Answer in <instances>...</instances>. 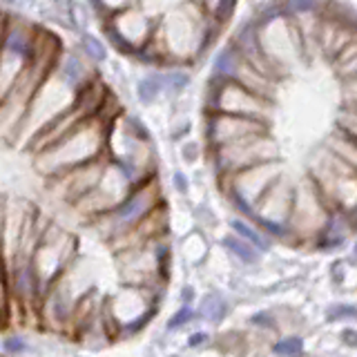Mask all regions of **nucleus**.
<instances>
[{
    "instance_id": "nucleus-1",
    "label": "nucleus",
    "mask_w": 357,
    "mask_h": 357,
    "mask_svg": "<svg viewBox=\"0 0 357 357\" xmlns=\"http://www.w3.org/2000/svg\"><path fill=\"white\" fill-rule=\"evenodd\" d=\"M107 119L92 116L83 121L74 132L67 134L52 148L43 150L33 159V167L45 176V181L54 176H61L74 167L83 165L87 161H94L98 156L107 154Z\"/></svg>"
},
{
    "instance_id": "nucleus-2",
    "label": "nucleus",
    "mask_w": 357,
    "mask_h": 357,
    "mask_svg": "<svg viewBox=\"0 0 357 357\" xmlns=\"http://www.w3.org/2000/svg\"><path fill=\"white\" fill-rule=\"evenodd\" d=\"M306 174L317 185L331 210L346 212L357 226V170L321 143L308 156Z\"/></svg>"
},
{
    "instance_id": "nucleus-3",
    "label": "nucleus",
    "mask_w": 357,
    "mask_h": 357,
    "mask_svg": "<svg viewBox=\"0 0 357 357\" xmlns=\"http://www.w3.org/2000/svg\"><path fill=\"white\" fill-rule=\"evenodd\" d=\"M163 204H165V199L161 192V178L159 174H154L134 185L128 192V197L123 199L116 208H112L105 215H100L98 219L89 223V226L96 228L103 239L114 241L137 228L145 217L152 215V212Z\"/></svg>"
},
{
    "instance_id": "nucleus-4",
    "label": "nucleus",
    "mask_w": 357,
    "mask_h": 357,
    "mask_svg": "<svg viewBox=\"0 0 357 357\" xmlns=\"http://www.w3.org/2000/svg\"><path fill=\"white\" fill-rule=\"evenodd\" d=\"M282 172H284L282 159L266 161V163L250 165L239 172L217 176V185L221 190V195L232 206V210L237 215L250 219L257 201L266 195V190L277 181Z\"/></svg>"
},
{
    "instance_id": "nucleus-5",
    "label": "nucleus",
    "mask_w": 357,
    "mask_h": 357,
    "mask_svg": "<svg viewBox=\"0 0 357 357\" xmlns=\"http://www.w3.org/2000/svg\"><path fill=\"white\" fill-rule=\"evenodd\" d=\"M277 159H282V156H279V143L273 137V130L250 134V137L221 145V148L206 150V161L210 163L215 176L232 174L245 170L250 165L277 161Z\"/></svg>"
},
{
    "instance_id": "nucleus-6",
    "label": "nucleus",
    "mask_w": 357,
    "mask_h": 357,
    "mask_svg": "<svg viewBox=\"0 0 357 357\" xmlns=\"http://www.w3.org/2000/svg\"><path fill=\"white\" fill-rule=\"evenodd\" d=\"M204 112H226V114H239L250 119L271 121L275 100L259 96L252 89L241 85L239 81H217L208 78L204 92Z\"/></svg>"
},
{
    "instance_id": "nucleus-7",
    "label": "nucleus",
    "mask_w": 357,
    "mask_h": 357,
    "mask_svg": "<svg viewBox=\"0 0 357 357\" xmlns=\"http://www.w3.org/2000/svg\"><path fill=\"white\" fill-rule=\"evenodd\" d=\"M98 22L109 47H114L119 54L132 59L141 47H145L152 40L159 18L150 16L141 5H132L128 9L116 11V14L105 16Z\"/></svg>"
},
{
    "instance_id": "nucleus-8",
    "label": "nucleus",
    "mask_w": 357,
    "mask_h": 357,
    "mask_svg": "<svg viewBox=\"0 0 357 357\" xmlns=\"http://www.w3.org/2000/svg\"><path fill=\"white\" fill-rule=\"evenodd\" d=\"M331 215V206L321 197L312 178L304 174L295 181L293 210H290V241L295 243H315L319 232Z\"/></svg>"
},
{
    "instance_id": "nucleus-9",
    "label": "nucleus",
    "mask_w": 357,
    "mask_h": 357,
    "mask_svg": "<svg viewBox=\"0 0 357 357\" xmlns=\"http://www.w3.org/2000/svg\"><path fill=\"white\" fill-rule=\"evenodd\" d=\"M295 181H290L286 170L277 181L266 190V195L257 201L252 210V221L259 226L273 241H290V210H293Z\"/></svg>"
},
{
    "instance_id": "nucleus-10",
    "label": "nucleus",
    "mask_w": 357,
    "mask_h": 357,
    "mask_svg": "<svg viewBox=\"0 0 357 357\" xmlns=\"http://www.w3.org/2000/svg\"><path fill=\"white\" fill-rule=\"evenodd\" d=\"M271 130H273V121L226 114V112H204V119H201V141L206 143V150L221 148V145L245 139L250 134L271 132Z\"/></svg>"
},
{
    "instance_id": "nucleus-11",
    "label": "nucleus",
    "mask_w": 357,
    "mask_h": 357,
    "mask_svg": "<svg viewBox=\"0 0 357 357\" xmlns=\"http://www.w3.org/2000/svg\"><path fill=\"white\" fill-rule=\"evenodd\" d=\"M357 230L355 221L346 215L342 210H331V215L324 223V228L319 232V237L315 241V245L319 250H337L349 241L351 234Z\"/></svg>"
},
{
    "instance_id": "nucleus-12",
    "label": "nucleus",
    "mask_w": 357,
    "mask_h": 357,
    "mask_svg": "<svg viewBox=\"0 0 357 357\" xmlns=\"http://www.w3.org/2000/svg\"><path fill=\"white\" fill-rule=\"evenodd\" d=\"M241 61H243L241 52L228 40L226 45H221V47L212 54L210 78H217V81H230V78L237 76Z\"/></svg>"
},
{
    "instance_id": "nucleus-13",
    "label": "nucleus",
    "mask_w": 357,
    "mask_h": 357,
    "mask_svg": "<svg viewBox=\"0 0 357 357\" xmlns=\"http://www.w3.org/2000/svg\"><path fill=\"white\" fill-rule=\"evenodd\" d=\"M161 74H163V92L165 98H181L190 83H192V72H190L188 65H167L161 67Z\"/></svg>"
},
{
    "instance_id": "nucleus-14",
    "label": "nucleus",
    "mask_w": 357,
    "mask_h": 357,
    "mask_svg": "<svg viewBox=\"0 0 357 357\" xmlns=\"http://www.w3.org/2000/svg\"><path fill=\"white\" fill-rule=\"evenodd\" d=\"M134 94H137V100L141 105H154L161 96H165L161 67H154L148 74H143L139 81L134 83Z\"/></svg>"
},
{
    "instance_id": "nucleus-15",
    "label": "nucleus",
    "mask_w": 357,
    "mask_h": 357,
    "mask_svg": "<svg viewBox=\"0 0 357 357\" xmlns=\"http://www.w3.org/2000/svg\"><path fill=\"white\" fill-rule=\"evenodd\" d=\"M230 230H232L234 234H239V237H243L245 241H250L257 250H261V252H268V250H271L273 239L268 237V234H266L259 226H257V223H255L252 219L241 217V215L232 217V219H230Z\"/></svg>"
},
{
    "instance_id": "nucleus-16",
    "label": "nucleus",
    "mask_w": 357,
    "mask_h": 357,
    "mask_svg": "<svg viewBox=\"0 0 357 357\" xmlns=\"http://www.w3.org/2000/svg\"><path fill=\"white\" fill-rule=\"evenodd\" d=\"M324 145L331 148L342 161L349 163L353 170H357V139L349 137V134L342 132L340 128H333V132L326 137Z\"/></svg>"
},
{
    "instance_id": "nucleus-17",
    "label": "nucleus",
    "mask_w": 357,
    "mask_h": 357,
    "mask_svg": "<svg viewBox=\"0 0 357 357\" xmlns=\"http://www.w3.org/2000/svg\"><path fill=\"white\" fill-rule=\"evenodd\" d=\"M221 245H223V248H226L237 261L248 264V266L257 264V261H259V257L264 255L261 250H257L250 241H245L243 237H239V234H234V232L226 234V237L221 239Z\"/></svg>"
},
{
    "instance_id": "nucleus-18",
    "label": "nucleus",
    "mask_w": 357,
    "mask_h": 357,
    "mask_svg": "<svg viewBox=\"0 0 357 357\" xmlns=\"http://www.w3.org/2000/svg\"><path fill=\"white\" fill-rule=\"evenodd\" d=\"M78 52H81L94 67L103 65L107 61V43L100 40L98 36H94V33H89V31L78 33Z\"/></svg>"
},
{
    "instance_id": "nucleus-19",
    "label": "nucleus",
    "mask_w": 357,
    "mask_h": 357,
    "mask_svg": "<svg viewBox=\"0 0 357 357\" xmlns=\"http://www.w3.org/2000/svg\"><path fill=\"white\" fill-rule=\"evenodd\" d=\"M282 7L288 18H299L308 14H321L326 0H282Z\"/></svg>"
},
{
    "instance_id": "nucleus-20",
    "label": "nucleus",
    "mask_w": 357,
    "mask_h": 357,
    "mask_svg": "<svg viewBox=\"0 0 357 357\" xmlns=\"http://www.w3.org/2000/svg\"><path fill=\"white\" fill-rule=\"evenodd\" d=\"M199 315H204L206 319L219 324L223 317L228 315V304H226V299H223L221 295H215V293L206 295L204 301H201V306H199Z\"/></svg>"
},
{
    "instance_id": "nucleus-21",
    "label": "nucleus",
    "mask_w": 357,
    "mask_h": 357,
    "mask_svg": "<svg viewBox=\"0 0 357 357\" xmlns=\"http://www.w3.org/2000/svg\"><path fill=\"white\" fill-rule=\"evenodd\" d=\"M85 3L98 20H103L105 16L116 14V11H121V9L139 5V0H85Z\"/></svg>"
},
{
    "instance_id": "nucleus-22",
    "label": "nucleus",
    "mask_w": 357,
    "mask_h": 357,
    "mask_svg": "<svg viewBox=\"0 0 357 357\" xmlns=\"http://www.w3.org/2000/svg\"><path fill=\"white\" fill-rule=\"evenodd\" d=\"M206 156V143L199 139H183L178 143V159L188 165H195Z\"/></svg>"
},
{
    "instance_id": "nucleus-23",
    "label": "nucleus",
    "mask_w": 357,
    "mask_h": 357,
    "mask_svg": "<svg viewBox=\"0 0 357 357\" xmlns=\"http://www.w3.org/2000/svg\"><path fill=\"white\" fill-rule=\"evenodd\" d=\"M335 128H340L349 137L357 139V105H346L342 103L335 116Z\"/></svg>"
},
{
    "instance_id": "nucleus-24",
    "label": "nucleus",
    "mask_w": 357,
    "mask_h": 357,
    "mask_svg": "<svg viewBox=\"0 0 357 357\" xmlns=\"http://www.w3.org/2000/svg\"><path fill=\"white\" fill-rule=\"evenodd\" d=\"M273 353L279 357H301V353H304V342H301V337H295V335L293 337H284L273 346Z\"/></svg>"
},
{
    "instance_id": "nucleus-25",
    "label": "nucleus",
    "mask_w": 357,
    "mask_h": 357,
    "mask_svg": "<svg viewBox=\"0 0 357 357\" xmlns=\"http://www.w3.org/2000/svg\"><path fill=\"white\" fill-rule=\"evenodd\" d=\"M190 132H192V119L188 114H176L174 121H172V128H170V134L174 141H183L190 137Z\"/></svg>"
},
{
    "instance_id": "nucleus-26",
    "label": "nucleus",
    "mask_w": 357,
    "mask_h": 357,
    "mask_svg": "<svg viewBox=\"0 0 357 357\" xmlns=\"http://www.w3.org/2000/svg\"><path fill=\"white\" fill-rule=\"evenodd\" d=\"M192 317H195L192 306H190V304H183V306L178 308V310L174 312V315L170 317V321H167V328L174 331V328H178V326H185V324L192 321Z\"/></svg>"
},
{
    "instance_id": "nucleus-27",
    "label": "nucleus",
    "mask_w": 357,
    "mask_h": 357,
    "mask_svg": "<svg viewBox=\"0 0 357 357\" xmlns=\"http://www.w3.org/2000/svg\"><path fill=\"white\" fill-rule=\"evenodd\" d=\"M340 92L342 103L357 105V78H344V81H340Z\"/></svg>"
},
{
    "instance_id": "nucleus-28",
    "label": "nucleus",
    "mask_w": 357,
    "mask_h": 357,
    "mask_svg": "<svg viewBox=\"0 0 357 357\" xmlns=\"http://www.w3.org/2000/svg\"><path fill=\"white\" fill-rule=\"evenodd\" d=\"M326 317L331 321H340L342 317H357V308L349 304H335L326 310Z\"/></svg>"
},
{
    "instance_id": "nucleus-29",
    "label": "nucleus",
    "mask_w": 357,
    "mask_h": 357,
    "mask_svg": "<svg viewBox=\"0 0 357 357\" xmlns=\"http://www.w3.org/2000/svg\"><path fill=\"white\" fill-rule=\"evenodd\" d=\"M172 188L178 195H188L190 192V178L183 170H174L172 172Z\"/></svg>"
},
{
    "instance_id": "nucleus-30",
    "label": "nucleus",
    "mask_w": 357,
    "mask_h": 357,
    "mask_svg": "<svg viewBox=\"0 0 357 357\" xmlns=\"http://www.w3.org/2000/svg\"><path fill=\"white\" fill-rule=\"evenodd\" d=\"M3 346H5V351L9 355H20V353L27 351V342L22 340V337H7Z\"/></svg>"
},
{
    "instance_id": "nucleus-31",
    "label": "nucleus",
    "mask_w": 357,
    "mask_h": 357,
    "mask_svg": "<svg viewBox=\"0 0 357 357\" xmlns=\"http://www.w3.org/2000/svg\"><path fill=\"white\" fill-rule=\"evenodd\" d=\"M255 326H266V328H273L275 326V319L268 315V312H257V315H252L250 319Z\"/></svg>"
},
{
    "instance_id": "nucleus-32",
    "label": "nucleus",
    "mask_w": 357,
    "mask_h": 357,
    "mask_svg": "<svg viewBox=\"0 0 357 357\" xmlns=\"http://www.w3.org/2000/svg\"><path fill=\"white\" fill-rule=\"evenodd\" d=\"M342 340L349 344V346H357V331H351V328H346L342 333Z\"/></svg>"
},
{
    "instance_id": "nucleus-33",
    "label": "nucleus",
    "mask_w": 357,
    "mask_h": 357,
    "mask_svg": "<svg viewBox=\"0 0 357 357\" xmlns=\"http://www.w3.org/2000/svg\"><path fill=\"white\" fill-rule=\"evenodd\" d=\"M206 340H208L206 333H195L192 337H190V346H199V344H204Z\"/></svg>"
},
{
    "instance_id": "nucleus-34",
    "label": "nucleus",
    "mask_w": 357,
    "mask_h": 357,
    "mask_svg": "<svg viewBox=\"0 0 357 357\" xmlns=\"http://www.w3.org/2000/svg\"><path fill=\"white\" fill-rule=\"evenodd\" d=\"M181 299H183V304H190V301L195 299V290L190 288V286H185V288L181 290Z\"/></svg>"
},
{
    "instance_id": "nucleus-35",
    "label": "nucleus",
    "mask_w": 357,
    "mask_h": 357,
    "mask_svg": "<svg viewBox=\"0 0 357 357\" xmlns=\"http://www.w3.org/2000/svg\"><path fill=\"white\" fill-rule=\"evenodd\" d=\"M353 261H357V239H355V243H353Z\"/></svg>"
}]
</instances>
